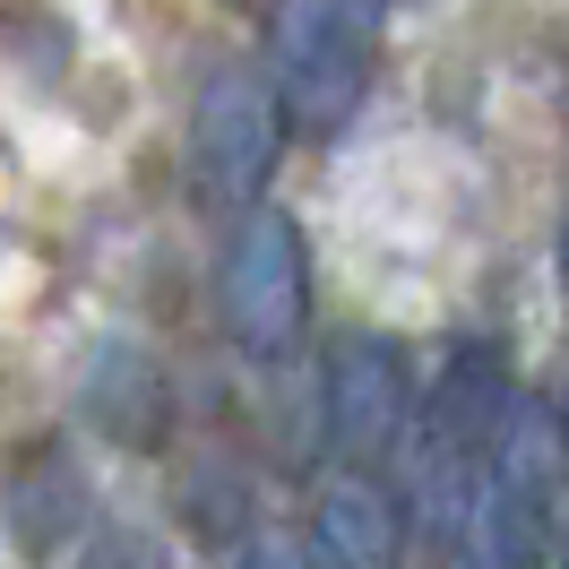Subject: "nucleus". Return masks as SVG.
<instances>
[{
    "instance_id": "nucleus-1",
    "label": "nucleus",
    "mask_w": 569,
    "mask_h": 569,
    "mask_svg": "<svg viewBox=\"0 0 569 569\" xmlns=\"http://www.w3.org/2000/svg\"><path fill=\"white\" fill-rule=\"evenodd\" d=\"M284 36H293V52H284V96H293V112H302L311 130H337V121L362 104V87H371V52H362L371 18H362V9H293Z\"/></svg>"
},
{
    "instance_id": "nucleus-2",
    "label": "nucleus",
    "mask_w": 569,
    "mask_h": 569,
    "mask_svg": "<svg viewBox=\"0 0 569 569\" xmlns=\"http://www.w3.org/2000/svg\"><path fill=\"white\" fill-rule=\"evenodd\" d=\"M233 311H242V337L268 346V355L302 328V259H293L284 216H259V224H250L242 268H233Z\"/></svg>"
},
{
    "instance_id": "nucleus-3",
    "label": "nucleus",
    "mask_w": 569,
    "mask_h": 569,
    "mask_svg": "<svg viewBox=\"0 0 569 569\" xmlns=\"http://www.w3.org/2000/svg\"><path fill=\"white\" fill-rule=\"evenodd\" d=\"M268 130H277V104L250 70H216L208 96H199V156L224 190H242L259 164H268Z\"/></svg>"
},
{
    "instance_id": "nucleus-4",
    "label": "nucleus",
    "mask_w": 569,
    "mask_h": 569,
    "mask_svg": "<svg viewBox=\"0 0 569 569\" xmlns=\"http://www.w3.org/2000/svg\"><path fill=\"white\" fill-rule=\"evenodd\" d=\"M320 543L337 569H389V509L371 483H337L320 509Z\"/></svg>"
}]
</instances>
